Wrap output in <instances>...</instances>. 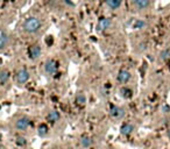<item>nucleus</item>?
<instances>
[{"label":"nucleus","mask_w":170,"mask_h":149,"mask_svg":"<svg viewBox=\"0 0 170 149\" xmlns=\"http://www.w3.org/2000/svg\"><path fill=\"white\" fill-rule=\"evenodd\" d=\"M144 26H146V22H144L143 20H137V21H135V23H134L135 29H141V28H143Z\"/></svg>","instance_id":"obj_19"},{"label":"nucleus","mask_w":170,"mask_h":149,"mask_svg":"<svg viewBox=\"0 0 170 149\" xmlns=\"http://www.w3.org/2000/svg\"><path fill=\"white\" fill-rule=\"evenodd\" d=\"M120 93H121V95L125 97V98H130V97H132V90H129V88H127V87H122V88H121Z\"/></svg>","instance_id":"obj_16"},{"label":"nucleus","mask_w":170,"mask_h":149,"mask_svg":"<svg viewBox=\"0 0 170 149\" xmlns=\"http://www.w3.org/2000/svg\"><path fill=\"white\" fill-rule=\"evenodd\" d=\"M168 136H169V139H170V129L168 130Z\"/></svg>","instance_id":"obj_23"},{"label":"nucleus","mask_w":170,"mask_h":149,"mask_svg":"<svg viewBox=\"0 0 170 149\" xmlns=\"http://www.w3.org/2000/svg\"><path fill=\"white\" fill-rule=\"evenodd\" d=\"M121 2H122V0H106V4L107 6L109 7V8L112 9H116L120 7Z\"/></svg>","instance_id":"obj_10"},{"label":"nucleus","mask_w":170,"mask_h":149,"mask_svg":"<svg viewBox=\"0 0 170 149\" xmlns=\"http://www.w3.org/2000/svg\"><path fill=\"white\" fill-rule=\"evenodd\" d=\"M133 130H134V126H133L132 123H125V125L121 127V133H122L123 135L130 134Z\"/></svg>","instance_id":"obj_9"},{"label":"nucleus","mask_w":170,"mask_h":149,"mask_svg":"<svg viewBox=\"0 0 170 149\" xmlns=\"http://www.w3.org/2000/svg\"><path fill=\"white\" fill-rule=\"evenodd\" d=\"M28 79H29V72H28L26 69L19 70L18 74H16V80H18V83L23 84V83H26Z\"/></svg>","instance_id":"obj_3"},{"label":"nucleus","mask_w":170,"mask_h":149,"mask_svg":"<svg viewBox=\"0 0 170 149\" xmlns=\"http://www.w3.org/2000/svg\"><path fill=\"white\" fill-rule=\"evenodd\" d=\"M44 71L49 74H54L57 71V63L54 59H48L44 64Z\"/></svg>","instance_id":"obj_2"},{"label":"nucleus","mask_w":170,"mask_h":149,"mask_svg":"<svg viewBox=\"0 0 170 149\" xmlns=\"http://www.w3.org/2000/svg\"><path fill=\"white\" fill-rule=\"evenodd\" d=\"M109 114L116 119H121L123 115H125V109L121 108V107H118V106H112Z\"/></svg>","instance_id":"obj_4"},{"label":"nucleus","mask_w":170,"mask_h":149,"mask_svg":"<svg viewBox=\"0 0 170 149\" xmlns=\"http://www.w3.org/2000/svg\"><path fill=\"white\" fill-rule=\"evenodd\" d=\"M15 126H16V128H18V129L23 130V129H26V128L29 126V120H28L27 118H20L18 121H16Z\"/></svg>","instance_id":"obj_7"},{"label":"nucleus","mask_w":170,"mask_h":149,"mask_svg":"<svg viewBox=\"0 0 170 149\" xmlns=\"http://www.w3.org/2000/svg\"><path fill=\"white\" fill-rule=\"evenodd\" d=\"M76 102L78 105H84L86 102V97H85V94H84L83 92H79L78 94H77V97H76Z\"/></svg>","instance_id":"obj_14"},{"label":"nucleus","mask_w":170,"mask_h":149,"mask_svg":"<svg viewBox=\"0 0 170 149\" xmlns=\"http://www.w3.org/2000/svg\"><path fill=\"white\" fill-rule=\"evenodd\" d=\"M69 149H71V148H69Z\"/></svg>","instance_id":"obj_25"},{"label":"nucleus","mask_w":170,"mask_h":149,"mask_svg":"<svg viewBox=\"0 0 170 149\" xmlns=\"http://www.w3.org/2000/svg\"><path fill=\"white\" fill-rule=\"evenodd\" d=\"M16 143H18L19 146H25V144L27 143V140H26L25 137L20 136V137H18V139H16Z\"/></svg>","instance_id":"obj_21"},{"label":"nucleus","mask_w":170,"mask_h":149,"mask_svg":"<svg viewBox=\"0 0 170 149\" xmlns=\"http://www.w3.org/2000/svg\"><path fill=\"white\" fill-rule=\"evenodd\" d=\"M80 143H82V146H83L84 148H87V147H90V144H91V139L90 137H87V136H83L82 137Z\"/></svg>","instance_id":"obj_18"},{"label":"nucleus","mask_w":170,"mask_h":149,"mask_svg":"<svg viewBox=\"0 0 170 149\" xmlns=\"http://www.w3.org/2000/svg\"><path fill=\"white\" fill-rule=\"evenodd\" d=\"M8 78H9V72L7 70H1L0 71V81L5 83V81H7Z\"/></svg>","instance_id":"obj_15"},{"label":"nucleus","mask_w":170,"mask_h":149,"mask_svg":"<svg viewBox=\"0 0 170 149\" xmlns=\"http://www.w3.org/2000/svg\"><path fill=\"white\" fill-rule=\"evenodd\" d=\"M111 26H112V21H111V19H107V18L101 19V20L99 21V23H98V30H99V32L106 30V29H108V28L111 27Z\"/></svg>","instance_id":"obj_5"},{"label":"nucleus","mask_w":170,"mask_h":149,"mask_svg":"<svg viewBox=\"0 0 170 149\" xmlns=\"http://www.w3.org/2000/svg\"><path fill=\"white\" fill-rule=\"evenodd\" d=\"M162 109L165 112V113H168V112H169V106H167V105H164V106L162 107Z\"/></svg>","instance_id":"obj_22"},{"label":"nucleus","mask_w":170,"mask_h":149,"mask_svg":"<svg viewBox=\"0 0 170 149\" xmlns=\"http://www.w3.org/2000/svg\"><path fill=\"white\" fill-rule=\"evenodd\" d=\"M29 55L32 56V58H39L41 56V48L39 46H33L29 49Z\"/></svg>","instance_id":"obj_8"},{"label":"nucleus","mask_w":170,"mask_h":149,"mask_svg":"<svg viewBox=\"0 0 170 149\" xmlns=\"http://www.w3.org/2000/svg\"><path fill=\"white\" fill-rule=\"evenodd\" d=\"M48 119L51 122H56V121L60 120V113L57 111H50L48 114Z\"/></svg>","instance_id":"obj_11"},{"label":"nucleus","mask_w":170,"mask_h":149,"mask_svg":"<svg viewBox=\"0 0 170 149\" xmlns=\"http://www.w3.org/2000/svg\"><path fill=\"white\" fill-rule=\"evenodd\" d=\"M170 57V50L169 49H165V50L161 51V58L162 59H168Z\"/></svg>","instance_id":"obj_20"},{"label":"nucleus","mask_w":170,"mask_h":149,"mask_svg":"<svg viewBox=\"0 0 170 149\" xmlns=\"http://www.w3.org/2000/svg\"><path fill=\"white\" fill-rule=\"evenodd\" d=\"M7 43H8V36L4 33H0V50H2L7 46Z\"/></svg>","instance_id":"obj_12"},{"label":"nucleus","mask_w":170,"mask_h":149,"mask_svg":"<svg viewBox=\"0 0 170 149\" xmlns=\"http://www.w3.org/2000/svg\"><path fill=\"white\" fill-rule=\"evenodd\" d=\"M130 79V72L127 70H120L118 74V80L120 83H127Z\"/></svg>","instance_id":"obj_6"},{"label":"nucleus","mask_w":170,"mask_h":149,"mask_svg":"<svg viewBox=\"0 0 170 149\" xmlns=\"http://www.w3.org/2000/svg\"><path fill=\"white\" fill-rule=\"evenodd\" d=\"M40 136H44V135L48 133V127L46 125H40L39 126V130H37Z\"/></svg>","instance_id":"obj_17"},{"label":"nucleus","mask_w":170,"mask_h":149,"mask_svg":"<svg viewBox=\"0 0 170 149\" xmlns=\"http://www.w3.org/2000/svg\"><path fill=\"white\" fill-rule=\"evenodd\" d=\"M132 1H133V2H135V1H136V0H132Z\"/></svg>","instance_id":"obj_24"},{"label":"nucleus","mask_w":170,"mask_h":149,"mask_svg":"<svg viewBox=\"0 0 170 149\" xmlns=\"http://www.w3.org/2000/svg\"><path fill=\"white\" fill-rule=\"evenodd\" d=\"M23 30L27 33H35L41 28V21L40 19L32 16V18H28L27 20L23 22Z\"/></svg>","instance_id":"obj_1"},{"label":"nucleus","mask_w":170,"mask_h":149,"mask_svg":"<svg viewBox=\"0 0 170 149\" xmlns=\"http://www.w3.org/2000/svg\"><path fill=\"white\" fill-rule=\"evenodd\" d=\"M134 4L139 9H144L149 6V0H136Z\"/></svg>","instance_id":"obj_13"}]
</instances>
